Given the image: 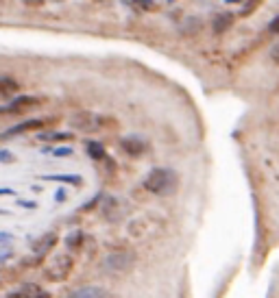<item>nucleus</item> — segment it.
<instances>
[{
	"label": "nucleus",
	"mask_w": 279,
	"mask_h": 298,
	"mask_svg": "<svg viewBox=\"0 0 279 298\" xmlns=\"http://www.w3.org/2000/svg\"><path fill=\"white\" fill-rule=\"evenodd\" d=\"M142 187L151 194L157 196H168L177 189V174L170 168H153L149 174L144 176Z\"/></svg>",
	"instance_id": "1"
},
{
	"label": "nucleus",
	"mask_w": 279,
	"mask_h": 298,
	"mask_svg": "<svg viewBox=\"0 0 279 298\" xmlns=\"http://www.w3.org/2000/svg\"><path fill=\"white\" fill-rule=\"evenodd\" d=\"M72 266H75V261H72L70 255H57V257H52V261L46 266L44 274H46V279L52 283H61L68 279V274L72 272Z\"/></svg>",
	"instance_id": "2"
},
{
	"label": "nucleus",
	"mask_w": 279,
	"mask_h": 298,
	"mask_svg": "<svg viewBox=\"0 0 279 298\" xmlns=\"http://www.w3.org/2000/svg\"><path fill=\"white\" fill-rule=\"evenodd\" d=\"M39 107V98H33V96H16L11 98L9 103L0 105V118L3 116H24L29 114L31 109Z\"/></svg>",
	"instance_id": "3"
},
{
	"label": "nucleus",
	"mask_w": 279,
	"mask_h": 298,
	"mask_svg": "<svg viewBox=\"0 0 279 298\" xmlns=\"http://www.w3.org/2000/svg\"><path fill=\"white\" fill-rule=\"evenodd\" d=\"M105 270H109V272H116V274H122V272H129V270H133L135 266V257L131 253H111L105 257Z\"/></svg>",
	"instance_id": "4"
},
{
	"label": "nucleus",
	"mask_w": 279,
	"mask_h": 298,
	"mask_svg": "<svg viewBox=\"0 0 279 298\" xmlns=\"http://www.w3.org/2000/svg\"><path fill=\"white\" fill-rule=\"evenodd\" d=\"M55 118H31V120H24V122H20L16 124V127H11V129H7L3 135H0V140H11V137H16L20 133H26V131H39V129H44L46 124H50Z\"/></svg>",
	"instance_id": "5"
},
{
	"label": "nucleus",
	"mask_w": 279,
	"mask_h": 298,
	"mask_svg": "<svg viewBox=\"0 0 279 298\" xmlns=\"http://www.w3.org/2000/svg\"><path fill=\"white\" fill-rule=\"evenodd\" d=\"M7 298H52L44 287L35 285V283H26V285L13 289V292L7 294Z\"/></svg>",
	"instance_id": "6"
},
{
	"label": "nucleus",
	"mask_w": 279,
	"mask_h": 298,
	"mask_svg": "<svg viewBox=\"0 0 279 298\" xmlns=\"http://www.w3.org/2000/svg\"><path fill=\"white\" fill-rule=\"evenodd\" d=\"M57 240H59L57 233H46V235H42L39 240L33 242V253H35V255L39 257V259H42V257H46L52 248H55Z\"/></svg>",
	"instance_id": "7"
},
{
	"label": "nucleus",
	"mask_w": 279,
	"mask_h": 298,
	"mask_svg": "<svg viewBox=\"0 0 279 298\" xmlns=\"http://www.w3.org/2000/svg\"><path fill=\"white\" fill-rule=\"evenodd\" d=\"M234 13L231 11H218L214 13V18H212V31L216 33V35H221V33L229 31L231 24H234Z\"/></svg>",
	"instance_id": "8"
},
{
	"label": "nucleus",
	"mask_w": 279,
	"mask_h": 298,
	"mask_svg": "<svg viewBox=\"0 0 279 298\" xmlns=\"http://www.w3.org/2000/svg\"><path fill=\"white\" fill-rule=\"evenodd\" d=\"M68 298H114V294L96 285H85V287H79L75 292H70Z\"/></svg>",
	"instance_id": "9"
},
{
	"label": "nucleus",
	"mask_w": 279,
	"mask_h": 298,
	"mask_svg": "<svg viewBox=\"0 0 279 298\" xmlns=\"http://www.w3.org/2000/svg\"><path fill=\"white\" fill-rule=\"evenodd\" d=\"M120 148L127 152L129 157H140L144 152V142L140 140V137H135V135H127V137H122L120 140Z\"/></svg>",
	"instance_id": "10"
},
{
	"label": "nucleus",
	"mask_w": 279,
	"mask_h": 298,
	"mask_svg": "<svg viewBox=\"0 0 279 298\" xmlns=\"http://www.w3.org/2000/svg\"><path fill=\"white\" fill-rule=\"evenodd\" d=\"M72 124H75L79 131H94V129L101 127V120L92 114H79V116L72 118Z\"/></svg>",
	"instance_id": "11"
},
{
	"label": "nucleus",
	"mask_w": 279,
	"mask_h": 298,
	"mask_svg": "<svg viewBox=\"0 0 279 298\" xmlns=\"http://www.w3.org/2000/svg\"><path fill=\"white\" fill-rule=\"evenodd\" d=\"M20 85L11 76H0V101H11L16 98Z\"/></svg>",
	"instance_id": "12"
},
{
	"label": "nucleus",
	"mask_w": 279,
	"mask_h": 298,
	"mask_svg": "<svg viewBox=\"0 0 279 298\" xmlns=\"http://www.w3.org/2000/svg\"><path fill=\"white\" fill-rule=\"evenodd\" d=\"M85 152H88V157L94 159V161H103V159H107V150H105L103 144L96 142V140L85 142Z\"/></svg>",
	"instance_id": "13"
},
{
	"label": "nucleus",
	"mask_w": 279,
	"mask_h": 298,
	"mask_svg": "<svg viewBox=\"0 0 279 298\" xmlns=\"http://www.w3.org/2000/svg\"><path fill=\"white\" fill-rule=\"evenodd\" d=\"M44 181H55V183H65V185H72V187H79L83 185V178L79 174H46L42 176Z\"/></svg>",
	"instance_id": "14"
},
{
	"label": "nucleus",
	"mask_w": 279,
	"mask_h": 298,
	"mask_svg": "<svg viewBox=\"0 0 279 298\" xmlns=\"http://www.w3.org/2000/svg\"><path fill=\"white\" fill-rule=\"evenodd\" d=\"M42 142H68L72 140V133H59V131H50V133L37 135Z\"/></svg>",
	"instance_id": "15"
},
{
	"label": "nucleus",
	"mask_w": 279,
	"mask_h": 298,
	"mask_svg": "<svg viewBox=\"0 0 279 298\" xmlns=\"http://www.w3.org/2000/svg\"><path fill=\"white\" fill-rule=\"evenodd\" d=\"M83 240H85V235L81 233V231H75V233H70L68 237H65V246H68L70 250H79Z\"/></svg>",
	"instance_id": "16"
},
{
	"label": "nucleus",
	"mask_w": 279,
	"mask_h": 298,
	"mask_svg": "<svg viewBox=\"0 0 279 298\" xmlns=\"http://www.w3.org/2000/svg\"><path fill=\"white\" fill-rule=\"evenodd\" d=\"M260 3H262V0H247V3H242V7H240V11H238V13H240L242 18H247V16H253V13H255V9H257V7H260Z\"/></svg>",
	"instance_id": "17"
},
{
	"label": "nucleus",
	"mask_w": 279,
	"mask_h": 298,
	"mask_svg": "<svg viewBox=\"0 0 279 298\" xmlns=\"http://www.w3.org/2000/svg\"><path fill=\"white\" fill-rule=\"evenodd\" d=\"M48 155L52 157H70L72 155V148L70 146H57V148H50V150H46Z\"/></svg>",
	"instance_id": "18"
},
{
	"label": "nucleus",
	"mask_w": 279,
	"mask_h": 298,
	"mask_svg": "<svg viewBox=\"0 0 279 298\" xmlns=\"http://www.w3.org/2000/svg\"><path fill=\"white\" fill-rule=\"evenodd\" d=\"M137 7H140V11H153L157 7L155 0H135Z\"/></svg>",
	"instance_id": "19"
},
{
	"label": "nucleus",
	"mask_w": 279,
	"mask_h": 298,
	"mask_svg": "<svg viewBox=\"0 0 279 298\" xmlns=\"http://www.w3.org/2000/svg\"><path fill=\"white\" fill-rule=\"evenodd\" d=\"M270 61H273L275 65H279V42L273 44V48H270Z\"/></svg>",
	"instance_id": "20"
},
{
	"label": "nucleus",
	"mask_w": 279,
	"mask_h": 298,
	"mask_svg": "<svg viewBox=\"0 0 279 298\" xmlns=\"http://www.w3.org/2000/svg\"><path fill=\"white\" fill-rule=\"evenodd\" d=\"M13 161V155L9 150H0V163H11Z\"/></svg>",
	"instance_id": "21"
},
{
	"label": "nucleus",
	"mask_w": 279,
	"mask_h": 298,
	"mask_svg": "<svg viewBox=\"0 0 279 298\" xmlns=\"http://www.w3.org/2000/svg\"><path fill=\"white\" fill-rule=\"evenodd\" d=\"M268 29H270V33H275V35H279V16H277V18H273V20H270Z\"/></svg>",
	"instance_id": "22"
},
{
	"label": "nucleus",
	"mask_w": 279,
	"mask_h": 298,
	"mask_svg": "<svg viewBox=\"0 0 279 298\" xmlns=\"http://www.w3.org/2000/svg\"><path fill=\"white\" fill-rule=\"evenodd\" d=\"M20 207H24V209H35L37 207V203L35 201H18Z\"/></svg>",
	"instance_id": "23"
},
{
	"label": "nucleus",
	"mask_w": 279,
	"mask_h": 298,
	"mask_svg": "<svg viewBox=\"0 0 279 298\" xmlns=\"http://www.w3.org/2000/svg\"><path fill=\"white\" fill-rule=\"evenodd\" d=\"M65 196H68V194H65V189H63V187H59V189L55 191V201H57V203H63V201H65Z\"/></svg>",
	"instance_id": "24"
},
{
	"label": "nucleus",
	"mask_w": 279,
	"mask_h": 298,
	"mask_svg": "<svg viewBox=\"0 0 279 298\" xmlns=\"http://www.w3.org/2000/svg\"><path fill=\"white\" fill-rule=\"evenodd\" d=\"M98 201H101V196H96V198H94V201L85 203V205H83V207H81V211H90V209H92V207H94V205H96Z\"/></svg>",
	"instance_id": "25"
},
{
	"label": "nucleus",
	"mask_w": 279,
	"mask_h": 298,
	"mask_svg": "<svg viewBox=\"0 0 279 298\" xmlns=\"http://www.w3.org/2000/svg\"><path fill=\"white\" fill-rule=\"evenodd\" d=\"M11 240V233H7V231H0V244H9Z\"/></svg>",
	"instance_id": "26"
},
{
	"label": "nucleus",
	"mask_w": 279,
	"mask_h": 298,
	"mask_svg": "<svg viewBox=\"0 0 279 298\" xmlns=\"http://www.w3.org/2000/svg\"><path fill=\"white\" fill-rule=\"evenodd\" d=\"M24 5H29V7H42L44 5V0H22Z\"/></svg>",
	"instance_id": "27"
},
{
	"label": "nucleus",
	"mask_w": 279,
	"mask_h": 298,
	"mask_svg": "<svg viewBox=\"0 0 279 298\" xmlns=\"http://www.w3.org/2000/svg\"><path fill=\"white\" fill-rule=\"evenodd\" d=\"M16 191H13L11 187H0V196H13Z\"/></svg>",
	"instance_id": "28"
},
{
	"label": "nucleus",
	"mask_w": 279,
	"mask_h": 298,
	"mask_svg": "<svg viewBox=\"0 0 279 298\" xmlns=\"http://www.w3.org/2000/svg\"><path fill=\"white\" fill-rule=\"evenodd\" d=\"M225 3H229V5H236V3H247V0H225Z\"/></svg>",
	"instance_id": "29"
},
{
	"label": "nucleus",
	"mask_w": 279,
	"mask_h": 298,
	"mask_svg": "<svg viewBox=\"0 0 279 298\" xmlns=\"http://www.w3.org/2000/svg\"><path fill=\"white\" fill-rule=\"evenodd\" d=\"M168 3H175V0H168Z\"/></svg>",
	"instance_id": "30"
},
{
	"label": "nucleus",
	"mask_w": 279,
	"mask_h": 298,
	"mask_svg": "<svg viewBox=\"0 0 279 298\" xmlns=\"http://www.w3.org/2000/svg\"><path fill=\"white\" fill-rule=\"evenodd\" d=\"M55 3H61V0H55Z\"/></svg>",
	"instance_id": "31"
}]
</instances>
